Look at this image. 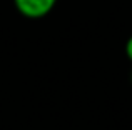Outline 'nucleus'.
<instances>
[{"mask_svg": "<svg viewBox=\"0 0 132 130\" xmlns=\"http://www.w3.org/2000/svg\"><path fill=\"white\" fill-rule=\"evenodd\" d=\"M130 83H132V70H130Z\"/></svg>", "mask_w": 132, "mask_h": 130, "instance_id": "3", "label": "nucleus"}, {"mask_svg": "<svg viewBox=\"0 0 132 130\" xmlns=\"http://www.w3.org/2000/svg\"><path fill=\"white\" fill-rule=\"evenodd\" d=\"M126 55H127V59L132 62V35L127 39V42H126Z\"/></svg>", "mask_w": 132, "mask_h": 130, "instance_id": "2", "label": "nucleus"}, {"mask_svg": "<svg viewBox=\"0 0 132 130\" xmlns=\"http://www.w3.org/2000/svg\"><path fill=\"white\" fill-rule=\"evenodd\" d=\"M57 0H13L20 15L27 18H42L55 7Z\"/></svg>", "mask_w": 132, "mask_h": 130, "instance_id": "1", "label": "nucleus"}]
</instances>
